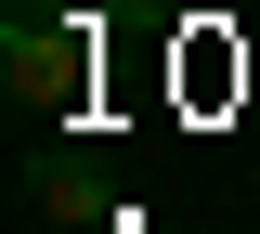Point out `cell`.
I'll return each instance as SVG.
<instances>
[{
  "label": "cell",
  "mask_w": 260,
  "mask_h": 234,
  "mask_svg": "<svg viewBox=\"0 0 260 234\" xmlns=\"http://www.w3.org/2000/svg\"><path fill=\"white\" fill-rule=\"evenodd\" d=\"M0 78H13L26 104H78V78H91V26L13 13V26H0Z\"/></svg>",
  "instance_id": "1"
}]
</instances>
